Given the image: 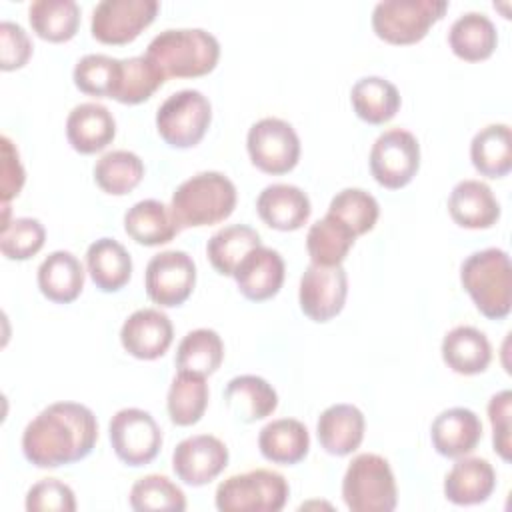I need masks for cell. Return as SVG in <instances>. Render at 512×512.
Listing matches in <instances>:
<instances>
[{
	"label": "cell",
	"mask_w": 512,
	"mask_h": 512,
	"mask_svg": "<svg viewBox=\"0 0 512 512\" xmlns=\"http://www.w3.org/2000/svg\"><path fill=\"white\" fill-rule=\"evenodd\" d=\"M98 440L94 412L78 402H54L24 428L22 452L38 468H58L86 458Z\"/></svg>",
	"instance_id": "obj_1"
},
{
	"label": "cell",
	"mask_w": 512,
	"mask_h": 512,
	"mask_svg": "<svg viewBox=\"0 0 512 512\" xmlns=\"http://www.w3.org/2000/svg\"><path fill=\"white\" fill-rule=\"evenodd\" d=\"M166 78H196L214 70L220 44L202 28H168L156 34L146 50Z\"/></svg>",
	"instance_id": "obj_2"
},
{
	"label": "cell",
	"mask_w": 512,
	"mask_h": 512,
	"mask_svg": "<svg viewBox=\"0 0 512 512\" xmlns=\"http://www.w3.org/2000/svg\"><path fill=\"white\" fill-rule=\"evenodd\" d=\"M236 206V186L222 172H198L172 194V214L180 228L212 226L226 220Z\"/></svg>",
	"instance_id": "obj_3"
},
{
	"label": "cell",
	"mask_w": 512,
	"mask_h": 512,
	"mask_svg": "<svg viewBox=\"0 0 512 512\" xmlns=\"http://www.w3.org/2000/svg\"><path fill=\"white\" fill-rule=\"evenodd\" d=\"M460 282L480 314L492 320L508 316L512 306V268L506 250L484 248L470 254L460 266Z\"/></svg>",
	"instance_id": "obj_4"
},
{
	"label": "cell",
	"mask_w": 512,
	"mask_h": 512,
	"mask_svg": "<svg viewBox=\"0 0 512 512\" xmlns=\"http://www.w3.org/2000/svg\"><path fill=\"white\" fill-rule=\"evenodd\" d=\"M342 498L352 512H392L398 490L388 460L372 452L354 456L342 480Z\"/></svg>",
	"instance_id": "obj_5"
},
{
	"label": "cell",
	"mask_w": 512,
	"mask_h": 512,
	"mask_svg": "<svg viewBox=\"0 0 512 512\" xmlns=\"http://www.w3.org/2000/svg\"><path fill=\"white\" fill-rule=\"evenodd\" d=\"M288 494L290 486L280 472L256 468L220 482L216 508L220 512H278L284 508Z\"/></svg>",
	"instance_id": "obj_6"
},
{
	"label": "cell",
	"mask_w": 512,
	"mask_h": 512,
	"mask_svg": "<svg viewBox=\"0 0 512 512\" xmlns=\"http://www.w3.org/2000/svg\"><path fill=\"white\" fill-rule=\"evenodd\" d=\"M446 10V0H382L372 10V28L390 44H414Z\"/></svg>",
	"instance_id": "obj_7"
},
{
	"label": "cell",
	"mask_w": 512,
	"mask_h": 512,
	"mask_svg": "<svg viewBox=\"0 0 512 512\" xmlns=\"http://www.w3.org/2000/svg\"><path fill=\"white\" fill-rule=\"evenodd\" d=\"M210 120V100L192 88L170 94L156 112L158 134L174 148L196 146L204 138Z\"/></svg>",
	"instance_id": "obj_8"
},
{
	"label": "cell",
	"mask_w": 512,
	"mask_h": 512,
	"mask_svg": "<svg viewBox=\"0 0 512 512\" xmlns=\"http://www.w3.org/2000/svg\"><path fill=\"white\" fill-rule=\"evenodd\" d=\"M368 162L380 186L398 190L406 186L420 168V144L412 132L390 128L374 140Z\"/></svg>",
	"instance_id": "obj_9"
},
{
	"label": "cell",
	"mask_w": 512,
	"mask_h": 512,
	"mask_svg": "<svg viewBox=\"0 0 512 512\" xmlns=\"http://www.w3.org/2000/svg\"><path fill=\"white\" fill-rule=\"evenodd\" d=\"M246 148L256 168L266 174H286L300 158V138L292 124L282 118L254 122L246 136Z\"/></svg>",
	"instance_id": "obj_10"
},
{
	"label": "cell",
	"mask_w": 512,
	"mask_h": 512,
	"mask_svg": "<svg viewBox=\"0 0 512 512\" xmlns=\"http://www.w3.org/2000/svg\"><path fill=\"white\" fill-rule=\"evenodd\" d=\"M110 444L116 456L128 466L150 464L162 446V430L150 412L122 408L108 424Z\"/></svg>",
	"instance_id": "obj_11"
},
{
	"label": "cell",
	"mask_w": 512,
	"mask_h": 512,
	"mask_svg": "<svg viewBox=\"0 0 512 512\" xmlns=\"http://www.w3.org/2000/svg\"><path fill=\"white\" fill-rule=\"evenodd\" d=\"M196 284V264L182 250H166L150 258L144 274V288L152 302L160 306H180L188 300Z\"/></svg>",
	"instance_id": "obj_12"
},
{
	"label": "cell",
	"mask_w": 512,
	"mask_h": 512,
	"mask_svg": "<svg viewBox=\"0 0 512 512\" xmlns=\"http://www.w3.org/2000/svg\"><path fill=\"white\" fill-rule=\"evenodd\" d=\"M158 12L156 0H102L92 10V36L104 44H128Z\"/></svg>",
	"instance_id": "obj_13"
},
{
	"label": "cell",
	"mask_w": 512,
	"mask_h": 512,
	"mask_svg": "<svg viewBox=\"0 0 512 512\" xmlns=\"http://www.w3.org/2000/svg\"><path fill=\"white\" fill-rule=\"evenodd\" d=\"M348 294V276L342 264H310L302 278L298 300L302 312L314 322H328L344 308Z\"/></svg>",
	"instance_id": "obj_14"
},
{
	"label": "cell",
	"mask_w": 512,
	"mask_h": 512,
	"mask_svg": "<svg viewBox=\"0 0 512 512\" xmlns=\"http://www.w3.org/2000/svg\"><path fill=\"white\" fill-rule=\"evenodd\" d=\"M228 464L226 444L212 434L188 436L172 452L174 474L188 486L212 482Z\"/></svg>",
	"instance_id": "obj_15"
},
{
	"label": "cell",
	"mask_w": 512,
	"mask_h": 512,
	"mask_svg": "<svg viewBox=\"0 0 512 512\" xmlns=\"http://www.w3.org/2000/svg\"><path fill=\"white\" fill-rule=\"evenodd\" d=\"M172 338L174 328L170 318L156 308H140L132 312L120 328L124 350L140 360L160 358L170 348Z\"/></svg>",
	"instance_id": "obj_16"
},
{
	"label": "cell",
	"mask_w": 512,
	"mask_h": 512,
	"mask_svg": "<svg viewBox=\"0 0 512 512\" xmlns=\"http://www.w3.org/2000/svg\"><path fill=\"white\" fill-rule=\"evenodd\" d=\"M232 276L248 300L262 302L276 296L282 288L284 260L280 252L260 244L242 258Z\"/></svg>",
	"instance_id": "obj_17"
},
{
	"label": "cell",
	"mask_w": 512,
	"mask_h": 512,
	"mask_svg": "<svg viewBox=\"0 0 512 512\" xmlns=\"http://www.w3.org/2000/svg\"><path fill=\"white\" fill-rule=\"evenodd\" d=\"M430 438L440 456L460 458L470 454L482 440V422L470 408L454 406L434 418Z\"/></svg>",
	"instance_id": "obj_18"
},
{
	"label": "cell",
	"mask_w": 512,
	"mask_h": 512,
	"mask_svg": "<svg viewBox=\"0 0 512 512\" xmlns=\"http://www.w3.org/2000/svg\"><path fill=\"white\" fill-rule=\"evenodd\" d=\"M116 136V120L112 112L98 102H82L74 106L66 118V138L80 154L104 150Z\"/></svg>",
	"instance_id": "obj_19"
},
{
	"label": "cell",
	"mask_w": 512,
	"mask_h": 512,
	"mask_svg": "<svg viewBox=\"0 0 512 512\" xmlns=\"http://www.w3.org/2000/svg\"><path fill=\"white\" fill-rule=\"evenodd\" d=\"M448 212L458 226L480 230L496 224L500 218V204L486 182L468 178L452 188L448 196Z\"/></svg>",
	"instance_id": "obj_20"
},
{
	"label": "cell",
	"mask_w": 512,
	"mask_h": 512,
	"mask_svg": "<svg viewBox=\"0 0 512 512\" xmlns=\"http://www.w3.org/2000/svg\"><path fill=\"white\" fill-rule=\"evenodd\" d=\"M256 210L260 218L276 230L290 232L298 230L310 218V198L306 192L294 184H270L256 200Z\"/></svg>",
	"instance_id": "obj_21"
},
{
	"label": "cell",
	"mask_w": 512,
	"mask_h": 512,
	"mask_svg": "<svg viewBox=\"0 0 512 512\" xmlns=\"http://www.w3.org/2000/svg\"><path fill=\"white\" fill-rule=\"evenodd\" d=\"M496 488V472L484 458H462L444 478V496L458 506L486 502Z\"/></svg>",
	"instance_id": "obj_22"
},
{
	"label": "cell",
	"mask_w": 512,
	"mask_h": 512,
	"mask_svg": "<svg viewBox=\"0 0 512 512\" xmlns=\"http://www.w3.org/2000/svg\"><path fill=\"white\" fill-rule=\"evenodd\" d=\"M364 426L366 422L360 408L354 404H332L316 422L318 442L328 454L346 456L360 446Z\"/></svg>",
	"instance_id": "obj_23"
},
{
	"label": "cell",
	"mask_w": 512,
	"mask_h": 512,
	"mask_svg": "<svg viewBox=\"0 0 512 512\" xmlns=\"http://www.w3.org/2000/svg\"><path fill=\"white\" fill-rule=\"evenodd\" d=\"M224 402L232 416L250 424L270 416L276 410L278 394L262 376L242 374L226 384Z\"/></svg>",
	"instance_id": "obj_24"
},
{
	"label": "cell",
	"mask_w": 512,
	"mask_h": 512,
	"mask_svg": "<svg viewBox=\"0 0 512 512\" xmlns=\"http://www.w3.org/2000/svg\"><path fill=\"white\" fill-rule=\"evenodd\" d=\"M124 230L138 244L160 246L180 232V224L176 222L170 206L160 200L146 198L126 210Z\"/></svg>",
	"instance_id": "obj_25"
},
{
	"label": "cell",
	"mask_w": 512,
	"mask_h": 512,
	"mask_svg": "<svg viewBox=\"0 0 512 512\" xmlns=\"http://www.w3.org/2000/svg\"><path fill=\"white\" fill-rule=\"evenodd\" d=\"M38 288L58 304L76 300L84 288L82 262L68 250L50 252L38 266Z\"/></svg>",
	"instance_id": "obj_26"
},
{
	"label": "cell",
	"mask_w": 512,
	"mask_h": 512,
	"mask_svg": "<svg viewBox=\"0 0 512 512\" xmlns=\"http://www.w3.org/2000/svg\"><path fill=\"white\" fill-rule=\"evenodd\" d=\"M442 358L456 374L472 376L488 368L492 346L484 332L474 326H456L442 340Z\"/></svg>",
	"instance_id": "obj_27"
},
{
	"label": "cell",
	"mask_w": 512,
	"mask_h": 512,
	"mask_svg": "<svg viewBox=\"0 0 512 512\" xmlns=\"http://www.w3.org/2000/svg\"><path fill=\"white\" fill-rule=\"evenodd\" d=\"M262 456L274 464L292 466L304 460L310 450V434L296 418H278L268 422L258 434Z\"/></svg>",
	"instance_id": "obj_28"
},
{
	"label": "cell",
	"mask_w": 512,
	"mask_h": 512,
	"mask_svg": "<svg viewBox=\"0 0 512 512\" xmlns=\"http://www.w3.org/2000/svg\"><path fill=\"white\" fill-rule=\"evenodd\" d=\"M86 266L92 282L102 292H116L132 276V258L114 238H98L86 250Z\"/></svg>",
	"instance_id": "obj_29"
},
{
	"label": "cell",
	"mask_w": 512,
	"mask_h": 512,
	"mask_svg": "<svg viewBox=\"0 0 512 512\" xmlns=\"http://www.w3.org/2000/svg\"><path fill=\"white\" fill-rule=\"evenodd\" d=\"M448 44L458 58L466 62H478L486 60L494 52L498 44V32L486 14L464 12L452 22Z\"/></svg>",
	"instance_id": "obj_30"
},
{
	"label": "cell",
	"mask_w": 512,
	"mask_h": 512,
	"mask_svg": "<svg viewBox=\"0 0 512 512\" xmlns=\"http://www.w3.org/2000/svg\"><path fill=\"white\" fill-rule=\"evenodd\" d=\"M474 168L488 178H502L512 168V132L508 124H488L470 142Z\"/></svg>",
	"instance_id": "obj_31"
},
{
	"label": "cell",
	"mask_w": 512,
	"mask_h": 512,
	"mask_svg": "<svg viewBox=\"0 0 512 512\" xmlns=\"http://www.w3.org/2000/svg\"><path fill=\"white\" fill-rule=\"evenodd\" d=\"M350 102L358 118L368 124H384L400 108L398 88L380 76H364L350 90Z\"/></svg>",
	"instance_id": "obj_32"
},
{
	"label": "cell",
	"mask_w": 512,
	"mask_h": 512,
	"mask_svg": "<svg viewBox=\"0 0 512 512\" xmlns=\"http://www.w3.org/2000/svg\"><path fill=\"white\" fill-rule=\"evenodd\" d=\"M166 80L160 66L148 56L122 58L118 66L116 84L112 90L114 100L122 104H140L148 100Z\"/></svg>",
	"instance_id": "obj_33"
},
{
	"label": "cell",
	"mask_w": 512,
	"mask_h": 512,
	"mask_svg": "<svg viewBox=\"0 0 512 512\" xmlns=\"http://www.w3.org/2000/svg\"><path fill=\"white\" fill-rule=\"evenodd\" d=\"M206 406H208L206 376L178 370L166 396V408H168L170 420L176 426H192L204 416Z\"/></svg>",
	"instance_id": "obj_34"
},
{
	"label": "cell",
	"mask_w": 512,
	"mask_h": 512,
	"mask_svg": "<svg viewBox=\"0 0 512 512\" xmlns=\"http://www.w3.org/2000/svg\"><path fill=\"white\" fill-rule=\"evenodd\" d=\"M260 244V234L252 226L230 224L210 236L206 244V254L216 272L232 276L242 258Z\"/></svg>",
	"instance_id": "obj_35"
},
{
	"label": "cell",
	"mask_w": 512,
	"mask_h": 512,
	"mask_svg": "<svg viewBox=\"0 0 512 512\" xmlns=\"http://www.w3.org/2000/svg\"><path fill=\"white\" fill-rule=\"evenodd\" d=\"M28 20L40 38L66 42L80 26V6L74 0H36L28 8Z\"/></svg>",
	"instance_id": "obj_36"
},
{
	"label": "cell",
	"mask_w": 512,
	"mask_h": 512,
	"mask_svg": "<svg viewBox=\"0 0 512 512\" xmlns=\"http://www.w3.org/2000/svg\"><path fill=\"white\" fill-rule=\"evenodd\" d=\"M354 240L356 236L346 224L326 214L310 226L306 234V248L314 264L336 266L342 264V260L354 246Z\"/></svg>",
	"instance_id": "obj_37"
},
{
	"label": "cell",
	"mask_w": 512,
	"mask_h": 512,
	"mask_svg": "<svg viewBox=\"0 0 512 512\" xmlns=\"http://www.w3.org/2000/svg\"><path fill=\"white\" fill-rule=\"evenodd\" d=\"M224 358V344L216 330L196 328L188 332L176 350V368L202 376L214 374Z\"/></svg>",
	"instance_id": "obj_38"
},
{
	"label": "cell",
	"mask_w": 512,
	"mask_h": 512,
	"mask_svg": "<svg viewBox=\"0 0 512 512\" xmlns=\"http://www.w3.org/2000/svg\"><path fill=\"white\" fill-rule=\"evenodd\" d=\"M144 178V162L130 150H112L94 164L96 184L114 196L132 192Z\"/></svg>",
	"instance_id": "obj_39"
},
{
	"label": "cell",
	"mask_w": 512,
	"mask_h": 512,
	"mask_svg": "<svg viewBox=\"0 0 512 512\" xmlns=\"http://www.w3.org/2000/svg\"><path fill=\"white\" fill-rule=\"evenodd\" d=\"M326 214L346 224L354 236H360L374 228L380 208L370 192L362 188H344L330 200Z\"/></svg>",
	"instance_id": "obj_40"
},
{
	"label": "cell",
	"mask_w": 512,
	"mask_h": 512,
	"mask_svg": "<svg viewBox=\"0 0 512 512\" xmlns=\"http://www.w3.org/2000/svg\"><path fill=\"white\" fill-rule=\"evenodd\" d=\"M130 506L138 512L146 510H186L184 492L166 476L148 474L134 482L130 490Z\"/></svg>",
	"instance_id": "obj_41"
},
{
	"label": "cell",
	"mask_w": 512,
	"mask_h": 512,
	"mask_svg": "<svg viewBox=\"0 0 512 512\" xmlns=\"http://www.w3.org/2000/svg\"><path fill=\"white\" fill-rule=\"evenodd\" d=\"M120 60L106 54H86L74 66V84L90 96H112Z\"/></svg>",
	"instance_id": "obj_42"
},
{
	"label": "cell",
	"mask_w": 512,
	"mask_h": 512,
	"mask_svg": "<svg viewBox=\"0 0 512 512\" xmlns=\"http://www.w3.org/2000/svg\"><path fill=\"white\" fill-rule=\"evenodd\" d=\"M46 230L36 218H14L2 224L0 250L8 260H28L44 246Z\"/></svg>",
	"instance_id": "obj_43"
},
{
	"label": "cell",
	"mask_w": 512,
	"mask_h": 512,
	"mask_svg": "<svg viewBox=\"0 0 512 512\" xmlns=\"http://www.w3.org/2000/svg\"><path fill=\"white\" fill-rule=\"evenodd\" d=\"M26 510L28 512H74L76 498L68 484L58 478H42L36 482L26 494Z\"/></svg>",
	"instance_id": "obj_44"
},
{
	"label": "cell",
	"mask_w": 512,
	"mask_h": 512,
	"mask_svg": "<svg viewBox=\"0 0 512 512\" xmlns=\"http://www.w3.org/2000/svg\"><path fill=\"white\" fill-rule=\"evenodd\" d=\"M32 56V42L26 30L18 22H0V68L16 70L22 68Z\"/></svg>",
	"instance_id": "obj_45"
},
{
	"label": "cell",
	"mask_w": 512,
	"mask_h": 512,
	"mask_svg": "<svg viewBox=\"0 0 512 512\" xmlns=\"http://www.w3.org/2000/svg\"><path fill=\"white\" fill-rule=\"evenodd\" d=\"M510 412H512V392L500 390L488 402V418L492 424V442L494 450L502 460H510L512 456V440H510Z\"/></svg>",
	"instance_id": "obj_46"
},
{
	"label": "cell",
	"mask_w": 512,
	"mask_h": 512,
	"mask_svg": "<svg viewBox=\"0 0 512 512\" xmlns=\"http://www.w3.org/2000/svg\"><path fill=\"white\" fill-rule=\"evenodd\" d=\"M2 142V168H0V196L2 204H8L14 196L20 194L24 186V168L18 156L16 146L8 136L0 138Z\"/></svg>",
	"instance_id": "obj_47"
}]
</instances>
